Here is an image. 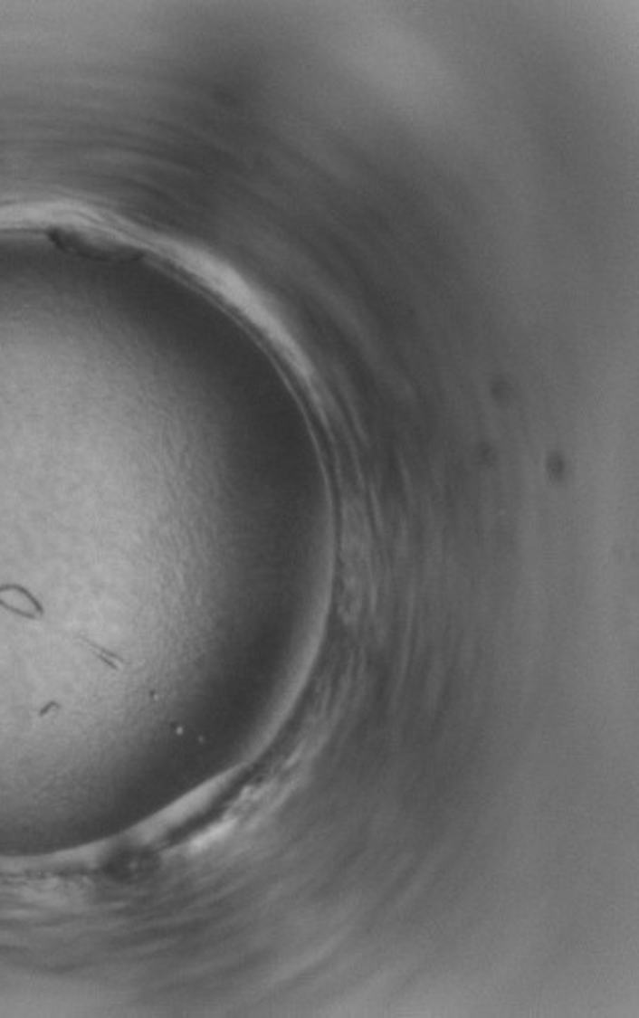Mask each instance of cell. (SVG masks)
Returning a JSON list of instances; mask_svg holds the SVG:
<instances>
[{
	"label": "cell",
	"mask_w": 639,
	"mask_h": 1018,
	"mask_svg": "<svg viewBox=\"0 0 639 1018\" xmlns=\"http://www.w3.org/2000/svg\"><path fill=\"white\" fill-rule=\"evenodd\" d=\"M0 606H5L6 611H11L13 614L23 616V619H29V621L39 619L43 614V608L39 606L37 600H34L27 590H21L14 586L0 588Z\"/></svg>",
	"instance_id": "cell-1"
}]
</instances>
